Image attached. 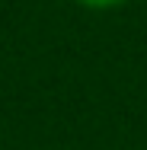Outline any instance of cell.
Here are the masks:
<instances>
[{
    "instance_id": "1",
    "label": "cell",
    "mask_w": 147,
    "mask_h": 150,
    "mask_svg": "<svg viewBox=\"0 0 147 150\" xmlns=\"http://www.w3.org/2000/svg\"><path fill=\"white\" fill-rule=\"evenodd\" d=\"M80 3H89V6H112V3H121V0H80Z\"/></svg>"
}]
</instances>
